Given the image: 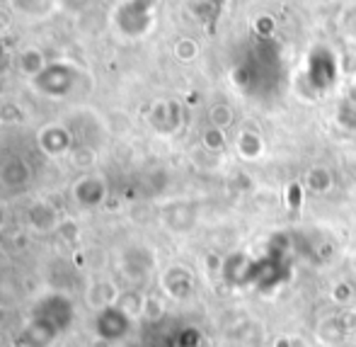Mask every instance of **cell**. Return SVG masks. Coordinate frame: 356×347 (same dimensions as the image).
Returning a JSON list of instances; mask_svg holds the SVG:
<instances>
[{"instance_id":"cell-6","label":"cell","mask_w":356,"mask_h":347,"mask_svg":"<svg viewBox=\"0 0 356 347\" xmlns=\"http://www.w3.org/2000/svg\"><path fill=\"white\" fill-rule=\"evenodd\" d=\"M354 268H356V265H354Z\"/></svg>"},{"instance_id":"cell-4","label":"cell","mask_w":356,"mask_h":347,"mask_svg":"<svg viewBox=\"0 0 356 347\" xmlns=\"http://www.w3.org/2000/svg\"><path fill=\"white\" fill-rule=\"evenodd\" d=\"M163 286L172 299H189L194 291V275L187 268L175 265L163 275Z\"/></svg>"},{"instance_id":"cell-5","label":"cell","mask_w":356,"mask_h":347,"mask_svg":"<svg viewBox=\"0 0 356 347\" xmlns=\"http://www.w3.org/2000/svg\"><path fill=\"white\" fill-rule=\"evenodd\" d=\"M272 347H305V345L296 338H279V340H274Z\"/></svg>"},{"instance_id":"cell-1","label":"cell","mask_w":356,"mask_h":347,"mask_svg":"<svg viewBox=\"0 0 356 347\" xmlns=\"http://www.w3.org/2000/svg\"><path fill=\"white\" fill-rule=\"evenodd\" d=\"M75 318V306L63 294H49L34 306L29 325L24 330V343L29 347H47L66 333Z\"/></svg>"},{"instance_id":"cell-3","label":"cell","mask_w":356,"mask_h":347,"mask_svg":"<svg viewBox=\"0 0 356 347\" xmlns=\"http://www.w3.org/2000/svg\"><path fill=\"white\" fill-rule=\"evenodd\" d=\"M318 340L327 347L342 345L344 340H349L354 335L356 338V309L349 311V314H339V316H327L318 323V330H315Z\"/></svg>"},{"instance_id":"cell-2","label":"cell","mask_w":356,"mask_h":347,"mask_svg":"<svg viewBox=\"0 0 356 347\" xmlns=\"http://www.w3.org/2000/svg\"><path fill=\"white\" fill-rule=\"evenodd\" d=\"M131 330V318L127 311L117 309V306H104L97 316H95V333L104 343H119L124 340Z\"/></svg>"}]
</instances>
